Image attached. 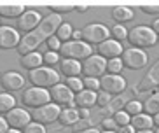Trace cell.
I'll return each instance as SVG.
<instances>
[{
    "mask_svg": "<svg viewBox=\"0 0 159 133\" xmlns=\"http://www.w3.org/2000/svg\"><path fill=\"white\" fill-rule=\"evenodd\" d=\"M61 23H63V18L58 16V14H52V12H49L47 18H42V21L39 23L37 28L21 37L18 48H16L19 53V56H25V54H28V53H35L40 44L46 42L47 39L52 37V35L56 33L58 26H60Z\"/></svg>",
    "mask_w": 159,
    "mask_h": 133,
    "instance_id": "6da1fadb",
    "label": "cell"
},
{
    "mask_svg": "<svg viewBox=\"0 0 159 133\" xmlns=\"http://www.w3.org/2000/svg\"><path fill=\"white\" fill-rule=\"evenodd\" d=\"M128 42L131 44V48L142 49L145 48H152L157 44V35L152 32L150 26H145V25H138L135 28L128 30Z\"/></svg>",
    "mask_w": 159,
    "mask_h": 133,
    "instance_id": "7a4b0ae2",
    "label": "cell"
},
{
    "mask_svg": "<svg viewBox=\"0 0 159 133\" xmlns=\"http://www.w3.org/2000/svg\"><path fill=\"white\" fill-rule=\"evenodd\" d=\"M61 60H75V62H79V60H86L88 56L93 54V48L88 46L86 42L82 40H68V42H63L61 44L60 51H58Z\"/></svg>",
    "mask_w": 159,
    "mask_h": 133,
    "instance_id": "3957f363",
    "label": "cell"
},
{
    "mask_svg": "<svg viewBox=\"0 0 159 133\" xmlns=\"http://www.w3.org/2000/svg\"><path fill=\"white\" fill-rule=\"evenodd\" d=\"M30 82L33 84V88H52L54 84L60 82V74L56 70H52L51 66H39L35 70H30L28 74Z\"/></svg>",
    "mask_w": 159,
    "mask_h": 133,
    "instance_id": "277c9868",
    "label": "cell"
},
{
    "mask_svg": "<svg viewBox=\"0 0 159 133\" xmlns=\"http://www.w3.org/2000/svg\"><path fill=\"white\" fill-rule=\"evenodd\" d=\"M80 32H82V42H86L88 46H94V44L98 46L110 39V28L102 23H89Z\"/></svg>",
    "mask_w": 159,
    "mask_h": 133,
    "instance_id": "5b68a950",
    "label": "cell"
},
{
    "mask_svg": "<svg viewBox=\"0 0 159 133\" xmlns=\"http://www.w3.org/2000/svg\"><path fill=\"white\" fill-rule=\"evenodd\" d=\"M107 72V60H103L98 54H91L80 63V74H84V77H93V79H100L105 76Z\"/></svg>",
    "mask_w": 159,
    "mask_h": 133,
    "instance_id": "8992f818",
    "label": "cell"
},
{
    "mask_svg": "<svg viewBox=\"0 0 159 133\" xmlns=\"http://www.w3.org/2000/svg\"><path fill=\"white\" fill-rule=\"evenodd\" d=\"M121 62L122 65L129 68V70H142L143 66H147V53L142 51V49H136V48H129V49H124L121 54Z\"/></svg>",
    "mask_w": 159,
    "mask_h": 133,
    "instance_id": "52a82bcc",
    "label": "cell"
},
{
    "mask_svg": "<svg viewBox=\"0 0 159 133\" xmlns=\"http://www.w3.org/2000/svg\"><path fill=\"white\" fill-rule=\"evenodd\" d=\"M21 102L26 107H30V109H39V107L49 103L51 98H49V91L47 89H42V88H28V89L23 91Z\"/></svg>",
    "mask_w": 159,
    "mask_h": 133,
    "instance_id": "ba28073f",
    "label": "cell"
},
{
    "mask_svg": "<svg viewBox=\"0 0 159 133\" xmlns=\"http://www.w3.org/2000/svg\"><path fill=\"white\" fill-rule=\"evenodd\" d=\"M60 112H61L60 105L47 103V105L39 107V109H33V114H30V116H32V119L39 124H51V123H54V121H58Z\"/></svg>",
    "mask_w": 159,
    "mask_h": 133,
    "instance_id": "9c48e42d",
    "label": "cell"
},
{
    "mask_svg": "<svg viewBox=\"0 0 159 133\" xmlns=\"http://www.w3.org/2000/svg\"><path fill=\"white\" fill-rule=\"evenodd\" d=\"M100 81V91L108 93V95H119L126 89V79L122 76H112V74H105L98 79Z\"/></svg>",
    "mask_w": 159,
    "mask_h": 133,
    "instance_id": "30bf717a",
    "label": "cell"
},
{
    "mask_svg": "<svg viewBox=\"0 0 159 133\" xmlns=\"http://www.w3.org/2000/svg\"><path fill=\"white\" fill-rule=\"evenodd\" d=\"M40 21H42V16H40V12H39V11L26 9L23 14L16 19V30H18V33L23 32L25 35H26V33H30L32 30L37 28Z\"/></svg>",
    "mask_w": 159,
    "mask_h": 133,
    "instance_id": "8fae6325",
    "label": "cell"
},
{
    "mask_svg": "<svg viewBox=\"0 0 159 133\" xmlns=\"http://www.w3.org/2000/svg\"><path fill=\"white\" fill-rule=\"evenodd\" d=\"M4 119H5V123H7V126H9L11 130H23L25 126L32 121V116H30L25 109L14 107L12 110L7 112V116H5Z\"/></svg>",
    "mask_w": 159,
    "mask_h": 133,
    "instance_id": "7c38bea8",
    "label": "cell"
},
{
    "mask_svg": "<svg viewBox=\"0 0 159 133\" xmlns=\"http://www.w3.org/2000/svg\"><path fill=\"white\" fill-rule=\"evenodd\" d=\"M159 86V60L149 68V72L142 77L138 84H136V91L138 93H145V91L156 89Z\"/></svg>",
    "mask_w": 159,
    "mask_h": 133,
    "instance_id": "4fadbf2b",
    "label": "cell"
},
{
    "mask_svg": "<svg viewBox=\"0 0 159 133\" xmlns=\"http://www.w3.org/2000/svg\"><path fill=\"white\" fill-rule=\"evenodd\" d=\"M74 93H72L68 88H66L63 82H58V84H54L52 88H49V98H51L52 103L56 105H68L70 102H74Z\"/></svg>",
    "mask_w": 159,
    "mask_h": 133,
    "instance_id": "5bb4252c",
    "label": "cell"
},
{
    "mask_svg": "<svg viewBox=\"0 0 159 133\" xmlns=\"http://www.w3.org/2000/svg\"><path fill=\"white\" fill-rule=\"evenodd\" d=\"M96 51H98V56H102L103 60H112V58H121L124 48L121 46V42L108 39V40L96 46Z\"/></svg>",
    "mask_w": 159,
    "mask_h": 133,
    "instance_id": "9a60e30c",
    "label": "cell"
},
{
    "mask_svg": "<svg viewBox=\"0 0 159 133\" xmlns=\"http://www.w3.org/2000/svg\"><path fill=\"white\" fill-rule=\"evenodd\" d=\"M0 86L7 91H19L21 88H25V77L18 72L11 70V72H5L0 76Z\"/></svg>",
    "mask_w": 159,
    "mask_h": 133,
    "instance_id": "2e32d148",
    "label": "cell"
},
{
    "mask_svg": "<svg viewBox=\"0 0 159 133\" xmlns=\"http://www.w3.org/2000/svg\"><path fill=\"white\" fill-rule=\"evenodd\" d=\"M19 40V33L12 26H0V49H12L18 48Z\"/></svg>",
    "mask_w": 159,
    "mask_h": 133,
    "instance_id": "e0dca14e",
    "label": "cell"
},
{
    "mask_svg": "<svg viewBox=\"0 0 159 133\" xmlns=\"http://www.w3.org/2000/svg\"><path fill=\"white\" fill-rule=\"evenodd\" d=\"M74 102H75V107L89 110L93 105H96V93L94 91H89V89H82L79 93H75Z\"/></svg>",
    "mask_w": 159,
    "mask_h": 133,
    "instance_id": "ac0fdd59",
    "label": "cell"
},
{
    "mask_svg": "<svg viewBox=\"0 0 159 133\" xmlns=\"http://www.w3.org/2000/svg\"><path fill=\"white\" fill-rule=\"evenodd\" d=\"M26 7L25 4H7V5H0V18H9V19H18L23 14Z\"/></svg>",
    "mask_w": 159,
    "mask_h": 133,
    "instance_id": "d6986e66",
    "label": "cell"
},
{
    "mask_svg": "<svg viewBox=\"0 0 159 133\" xmlns=\"http://www.w3.org/2000/svg\"><path fill=\"white\" fill-rule=\"evenodd\" d=\"M131 124V128L135 130V131H140V130H152V126H154V123H152V117L147 114H136L131 117L129 121Z\"/></svg>",
    "mask_w": 159,
    "mask_h": 133,
    "instance_id": "ffe728a7",
    "label": "cell"
},
{
    "mask_svg": "<svg viewBox=\"0 0 159 133\" xmlns=\"http://www.w3.org/2000/svg\"><path fill=\"white\" fill-rule=\"evenodd\" d=\"M21 66L23 68H26V70H35V68H39V66H42L44 62H42V54H39L37 51L35 53H28V54H25V56H21Z\"/></svg>",
    "mask_w": 159,
    "mask_h": 133,
    "instance_id": "44dd1931",
    "label": "cell"
},
{
    "mask_svg": "<svg viewBox=\"0 0 159 133\" xmlns=\"http://www.w3.org/2000/svg\"><path fill=\"white\" fill-rule=\"evenodd\" d=\"M60 70L66 77H79L80 76V62H75V60H61Z\"/></svg>",
    "mask_w": 159,
    "mask_h": 133,
    "instance_id": "7402d4cb",
    "label": "cell"
},
{
    "mask_svg": "<svg viewBox=\"0 0 159 133\" xmlns=\"http://www.w3.org/2000/svg\"><path fill=\"white\" fill-rule=\"evenodd\" d=\"M58 121H60L63 126H74V124L79 123V114H77V109H61L60 116H58Z\"/></svg>",
    "mask_w": 159,
    "mask_h": 133,
    "instance_id": "603a6c76",
    "label": "cell"
},
{
    "mask_svg": "<svg viewBox=\"0 0 159 133\" xmlns=\"http://www.w3.org/2000/svg\"><path fill=\"white\" fill-rule=\"evenodd\" d=\"M112 18L117 21V25H122V23H128L131 19L135 18L133 11L126 5H119V7H114L112 9Z\"/></svg>",
    "mask_w": 159,
    "mask_h": 133,
    "instance_id": "cb8c5ba5",
    "label": "cell"
},
{
    "mask_svg": "<svg viewBox=\"0 0 159 133\" xmlns=\"http://www.w3.org/2000/svg\"><path fill=\"white\" fill-rule=\"evenodd\" d=\"M143 105V114H147V116H156V114H159V91H156V93H152V95L147 98V102L145 103H142Z\"/></svg>",
    "mask_w": 159,
    "mask_h": 133,
    "instance_id": "d4e9b609",
    "label": "cell"
},
{
    "mask_svg": "<svg viewBox=\"0 0 159 133\" xmlns=\"http://www.w3.org/2000/svg\"><path fill=\"white\" fill-rule=\"evenodd\" d=\"M16 107V98L11 93H0V114H7Z\"/></svg>",
    "mask_w": 159,
    "mask_h": 133,
    "instance_id": "484cf974",
    "label": "cell"
},
{
    "mask_svg": "<svg viewBox=\"0 0 159 133\" xmlns=\"http://www.w3.org/2000/svg\"><path fill=\"white\" fill-rule=\"evenodd\" d=\"M72 32H74V28H72L70 23H61L60 26H58V30H56L54 35H56V39L63 44V42H68V40H70Z\"/></svg>",
    "mask_w": 159,
    "mask_h": 133,
    "instance_id": "4316f807",
    "label": "cell"
},
{
    "mask_svg": "<svg viewBox=\"0 0 159 133\" xmlns=\"http://www.w3.org/2000/svg\"><path fill=\"white\" fill-rule=\"evenodd\" d=\"M122 68H124V65H122L121 58L107 60V72H108V74H112V76H121Z\"/></svg>",
    "mask_w": 159,
    "mask_h": 133,
    "instance_id": "83f0119b",
    "label": "cell"
},
{
    "mask_svg": "<svg viewBox=\"0 0 159 133\" xmlns=\"http://www.w3.org/2000/svg\"><path fill=\"white\" fill-rule=\"evenodd\" d=\"M124 112H126L129 117H133V116L143 112V105H142V102H136V100H133V102H126V105H124Z\"/></svg>",
    "mask_w": 159,
    "mask_h": 133,
    "instance_id": "f1b7e54d",
    "label": "cell"
},
{
    "mask_svg": "<svg viewBox=\"0 0 159 133\" xmlns=\"http://www.w3.org/2000/svg\"><path fill=\"white\" fill-rule=\"evenodd\" d=\"M65 86L72 91V93H74V95L84 89V86H82V79H80V77H66Z\"/></svg>",
    "mask_w": 159,
    "mask_h": 133,
    "instance_id": "f546056e",
    "label": "cell"
},
{
    "mask_svg": "<svg viewBox=\"0 0 159 133\" xmlns=\"http://www.w3.org/2000/svg\"><path fill=\"white\" fill-rule=\"evenodd\" d=\"M72 11H75V5H70V4H65V5H56V4H51L49 5V12H52V14H66V12H72Z\"/></svg>",
    "mask_w": 159,
    "mask_h": 133,
    "instance_id": "4dcf8cb0",
    "label": "cell"
},
{
    "mask_svg": "<svg viewBox=\"0 0 159 133\" xmlns=\"http://www.w3.org/2000/svg\"><path fill=\"white\" fill-rule=\"evenodd\" d=\"M112 119L116 121L117 128H121V126H128V124H129V121H131V117L126 114V112H124V110H116Z\"/></svg>",
    "mask_w": 159,
    "mask_h": 133,
    "instance_id": "1f68e13d",
    "label": "cell"
},
{
    "mask_svg": "<svg viewBox=\"0 0 159 133\" xmlns=\"http://www.w3.org/2000/svg\"><path fill=\"white\" fill-rule=\"evenodd\" d=\"M110 37H114V40H117V42H121V40H124V39L128 37V30L122 26V25H116L112 30H110Z\"/></svg>",
    "mask_w": 159,
    "mask_h": 133,
    "instance_id": "d6a6232c",
    "label": "cell"
},
{
    "mask_svg": "<svg viewBox=\"0 0 159 133\" xmlns=\"http://www.w3.org/2000/svg\"><path fill=\"white\" fill-rule=\"evenodd\" d=\"M61 58L58 53H52V51H47L46 54H42V62L46 63V66H52V65H56L58 62H60Z\"/></svg>",
    "mask_w": 159,
    "mask_h": 133,
    "instance_id": "836d02e7",
    "label": "cell"
},
{
    "mask_svg": "<svg viewBox=\"0 0 159 133\" xmlns=\"http://www.w3.org/2000/svg\"><path fill=\"white\" fill-rule=\"evenodd\" d=\"M21 133H46V128H44V124H39V123H35V121H30V123L23 128Z\"/></svg>",
    "mask_w": 159,
    "mask_h": 133,
    "instance_id": "e575fe53",
    "label": "cell"
},
{
    "mask_svg": "<svg viewBox=\"0 0 159 133\" xmlns=\"http://www.w3.org/2000/svg\"><path fill=\"white\" fill-rule=\"evenodd\" d=\"M82 86H84V89H89V91H96L100 89V81L98 79H93V77H84L82 79Z\"/></svg>",
    "mask_w": 159,
    "mask_h": 133,
    "instance_id": "d590c367",
    "label": "cell"
},
{
    "mask_svg": "<svg viewBox=\"0 0 159 133\" xmlns=\"http://www.w3.org/2000/svg\"><path fill=\"white\" fill-rule=\"evenodd\" d=\"M110 102H112V100H110V95H108V93H103V91H98V93H96V105L107 107Z\"/></svg>",
    "mask_w": 159,
    "mask_h": 133,
    "instance_id": "8d00e7d4",
    "label": "cell"
},
{
    "mask_svg": "<svg viewBox=\"0 0 159 133\" xmlns=\"http://www.w3.org/2000/svg\"><path fill=\"white\" fill-rule=\"evenodd\" d=\"M46 42H47V48H49L47 51H52V53H58V51H60L61 42H60V40L56 39V35H52V37H49V39L46 40Z\"/></svg>",
    "mask_w": 159,
    "mask_h": 133,
    "instance_id": "74e56055",
    "label": "cell"
},
{
    "mask_svg": "<svg viewBox=\"0 0 159 133\" xmlns=\"http://www.w3.org/2000/svg\"><path fill=\"white\" fill-rule=\"evenodd\" d=\"M102 126H103V130H112V131L117 130V124H116V121H114L112 117H105L102 121Z\"/></svg>",
    "mask_w": 159,
    "mask_h": 133,
    "instance_id": "f35d334b",
    "label": "cell"
},
{
    "mask_svg": "<svg viewBox=\"0 0 159 133\" xmlns=\"http://www.w3.org/2000/svg\"><path fill=\"white\" fill-rule=\"evenodd\" d=\"M145 14H159V5H140Z\"/></svg>",
    "mask_w": 159,
    "mask_h": 133,
    "instance_id": "ab89813d",
    "label": "cell"
},
{
    "mask_svg": "<svg viewBox=\"0 0 159 133\" xmlns=\"http://www.w3.org/2000/svg\"><path fill=\"white\" fill-rule=\"evenodd\" d=\"M70 40H75V42H77V40H82V32H80V30H74Z\"/></svg>",
    "mask_w": 159,
    "mask_h": 133,
    "instance_id": "60d3db41",
    "label": "cell"
},
{
    "mask_svg": "<svg viewBox=\"0 0 159 133\" xmlns=\"http://www.w3.org/2000/svg\"><path fill=\"white\" fill-rule=\"evenodd\" d=\"M116 133H135V130L131 128V124H128V126H121Z\"/></svg>",
    "mask_w": 159,
    "mask_h": 133,
    "instance_id": "b9f144b4",
    "label": "cell"
},
{
    "mask_svg": "<svg viewBox=\"0 0 159 133\" xmlns=\"http://www.w3.org/2000/svg\"><path fill=\"white\" fill-rule=\"evenodd\" d=\"M77 114H79V119H88L89 117V110L88 109H79Z\"/></svg>",
    "mask_w": 159,
    "mask_h": 133,
    "instance_id": "7bdbcfd3",
    "label": "cell"
},
{
    "mask_svg": "<svg viewBox=\"0 0 159 133\" xmlns=\"http://www.w3.org/2000/svg\"><path fill=\"white\" fill-rule=\"evenodd\" d=\"M7 130H9V126L5 123V119L0 117V133H7Z\"/></svg>",
    "mask_w": 159,
    "mask_h": 133,
    "instance_id": "ee69618b",
    "label": "cell"
},
{
    "mask_svg": "<svg viewBox=\"0 0 159 133\" xmlns=\"http://www.w3.org/2000/svg\"><path fill=\"white\" fill-rule=\"evenodd\" d=\"M150 28H152V32H154L156 35L159 37V19H156L154 23H152V26H150Z\"/></svg>",
    "mask_w": 159,
    "mask_h": 133,
    "instance_id": "f6af8a7d",
    "label": "cell"
},
{
    "mask_svg": "<svg viewBox=\"0 0 159 133\" xmlns=\"http://www.w3.org/2000/svg\"><path fill=\"white\" fill-rule=\"evenodd\" d=\"M88 9H89L88 5H75V11H77V12H86Z\"/></svg>",
    "mask_w": 159,
    "mask_h": 133,
    "instance_id": "bcb514c9",
    "label": "cell"
},
{
    "mask_svg": "<svg viewBox=\"0 0 159 133\" xmlns=\"http://www.w3.org/2000/svg\"><path fill=\"white\" fill-rule=\"evenodd\" d=\"M152 123L156 124V126H157L159 128V114H156V116H152Z\"/></svg>",
    "mask_w": 159,
    "mask_h": 133,
    "instance_id": "7dc6e473",
    "label": "cell"
},
{
    "mask_svg": "<svg viewBox=\"0 0 159 133\" xmlns=\"http://www.w3.org/2000/svg\"><path fill=\"white\" fill-rule=\"evenodd\" d=\"M82 133H100V130H96V128H88V130H84Z\"/></svg>",
    "mask_w": 159,
    "mask_h": 133,
    "instance_id": "c3c4849f",
    "label": "cell"
},
{
    "mask_svg": "<svg viewBox=\"0 0 159 133\" xmlns=\"http://www.w3.org/2000/svg\"><path fill=\"white\" fill-rule=\"evenodd\" d=\"M135 133H152V130H140V131H135Z\"/></svg>",
    "mask_w": 159,
    "mask_h": 133,
    "instance_id": "681fc988",
    "label": "cell"
},
{
    "mask_svg": "<svg viewBox=\"0 0 159 133\" xmlns=\"http://www.w3.org/2000/svg\"><path fill=\"white\" fill-rule=\"evenodd\" d=\"M7 133H21V131H19V130H11L9 128V130H7Z\"/></svg>",
    "mask_w": 159,
    "mask_h": 133,
    "instance_id": "f907efd6",
    "label": "cell"
},
{
    "mask_svg": "<svg viewBox=\"0 0 159 133\" xmlns=\"http://www.w3.org/2000/svg\"><path fill=\"white\" fill-rule=\"evenodd\" d=\"M100 133H116V131H112V130H103V131H100Z\"/></svg>",
    "mask_w": 159,
    "mask_h": 133,
    "instance_id": "816d5d0a",
    "label": "cell"
},
{
    "mask_svg": "<svg viewBox=\"0 0 159 133\" xmlns=\"http://www.w3.org/2000/svg\"><path fill=\"white\" fill-rule=\"evenodd\" d=\"M152 133H159V128H157V130H156V131H152Z\"/></svg>",
    "mask_w": 159,
    "mask_h": 133,
    "instance_id": "f5cc1de1",
    "label": "cell"
},
{
    "mask_svg": "<svg viewBox=\"0 0 159 133\" xmlns=\"http://www.w3.org/2000/svg\"><path fill=\"white\" fill-rule=\"evenodd\" d=\"M156 91H159V86H157V88H156Z\"/></svg>",
    "mask_w": 159,
    "mask_h": 133,
    "instance_id": "db71d44e",
    "label": "cell"
},
{
    "mask_svg": "<svg viewBox=\"0 0 159 133\" xmlns=\"http://www.w3.org/2000/svg\"><path fill=\"white\" fill-rule=\"evenodd\" d=\"M157 46H159V39H157Z\"/></svg>",
    "mask_w": 159,
    "mask_h": 133,
    "instance_id": "11a10c76",
    "label": "cell"
}]
</instances>
